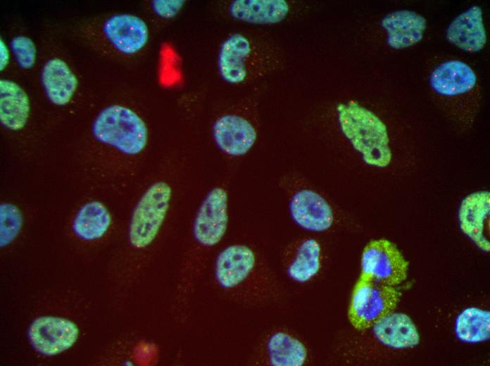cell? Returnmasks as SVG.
<instances>
[{"mask_svg": "<svg viewBox=\"0 0 490 366\" xmlns=\"http://www.w3.org/2000/svg\"><path fill=\"white\" fill-rule=\"evenodd\" d=\"M111 215L107 208L97 201L84 204L73 220L75 234L85 241L101 238L111 225Z\"/></svg>", "mask_w": 490, "mask_h": 366, "instance_id": "cell-22", "label": "cell"}, {"mask_svg": "<svg viewBox=\"0 0 490 366\" xmlns=\"http://www.w3.org/2000/svg\"><path fill=\"white\" fill-rule=\"evenodd\" d=\"M373 327L376 338L383 344L396 348H406L418 344L419 333L411 319L403 313H390Z\"/></svg>", "mask_w": 490, "mask_h": 366, "instance_id": "cell-21", "label": "cell"}, {"mask_svg": "<svg viewBox=\"0 0 490 366\" xmlns=\"http://www.w3.org/2000/svg\"><path fill=\"white\" fill-rule=\"evenodd\" d=\"M340 128L353 148L370 165L384 168L391 160L384 123L372 111L356 101L337 107Z\"/></svg>", "mask_w": 490, "mask_h": 366, "instance_id": "cell-3", "label": "cell"}, {"mask_svg": "<svg viewBox=\"0 0 490 366\" xmlns=\"http://www.w3.org/2000/svg\"><path fill=\"white\" fill-rule=\"evenodd\" d=\"M211 135L217 149L224 155L238 158L246 155L257 139V130L244 115L225 113L211 125Z\"/></svg>", "mask_w": 490, "mask_h": 366, "instance_id": "cell-8", "label": "cell"}, {"mask_svg": "<svg viewBox=\"0 0 490 366\" xmlns=\"http://www.w3.org/2000/svg\"><path fill=\"white\" fill-rule=\"evenodd\" d=\"M78 336L79 329L75 322L55 316L37 317L28 329L32 348L46 356L56 355L70 348Z\"/></svg>", "mask_w": 490, "mask_h": 366, "instance_id": "cell-9", "label": "cell"}, {"mask_svg": "<svg viewBox=\"0 0 490 366\" xmlns=\"http://www.w3.org/2000/svg\"><path fill=\"white\" fill-rule=\"evenodd\" d=\"M490 194L489 191H478L467 196L459 210L460 226L481 249L489 251V220Z\"/></svg>", "mask_w": 490, "mask_h": 366, "instance_id": "cell-13", "label": "cell"}, {"mask_svg": "<svg viewBox=\"0 0 490 366\" xmlns=\"http://www.w3.org/2000/svg\"><path fill=\"white\" fill-rule=\"evenodd\" d=\"M227 8L232 18L259 25L279 23L289 12V5L283 0H235Z\"/></svg>", "mask_w": 490, "mask_h": 366, "instance_id": "cell-19", "label": "cell"}, {"mask_svg": "<svg viewBox=\"0 0 490 366\" xmlns=\"http://www.w3.org/2000/svg\"><path fill=\"white\" fill-rule=\"evenodd\" d=\"M103 32L116 51L127 56L142 51L149 39L146 23L141 18L130 13H118L107 18Z\"/></svg>", "mask_w": 490, "mask_h": 366, "instance_id": "cell-11", "label": "cell"}, {"mask_svg": "<svg viewBox=\"0 0 490 366\" xmlns=\"http://www.w3.org/2000/svg\"><path fill=\"white\" fill-rule=\"evenodd\" d=\"M266 365L272 366H302L308 358L304 343L292 333L278 329L266 339L263 347Z\"/></svg>", "mask_w": 490, "mask_h": 366, "instance_id": "cell-16", "label": "cell"}, {"mask_svg": "<svg viewBox=\"0 0 490 366\" xmlns=\"http://www.w3.org/2000/svg\"><path fill=\"white\" fill-rule=\"evenodd\" d=\"M381 24L387 32L388 44L395 49L410 47L420 42L427 27L423 16L408 10L388 13Z\"/></svg>", "mask_w": 490, "mask_h": 366, "instance_id": "cell-14", "label": "cell"}, {"mask_svg": "<svg viewBox=\"0 0 490 366\" xmlns=\"http://www.w3.org/2000/svg\"><path fill=\"white\" fill-rule=\"evenodd\" d=\"M41 81L48 99L54 105H67L73 99L78 80L62 59H49L42 70Z\"/></svg>", "mask_w": 490, "mask_h": 366, "instance_id": "cell-17", "label": "cell"}, {"mask_svg": "<svg viewBox=\"0 0 490 366\" xmlns=\"http://www.w3.org/2000/svg\"><path fill=\"white\" fill-rule=\"evenodd\" d=\"M92 134L96 141L127 158L139 156L149 137L144 119L134 110L121 104L110 105L98 114L92 125Z\"/></svg>", "mask_w": 490, "mask_h": 366, "instance_id": "cell-4", "label": "cell"}, {"mask_svg": "<svg viewBox=\"0 0 490 366\" xmlns=\"http://www.w3.org/2000/svg\"><path fill=\"white\" fill-rule=\"evenodd\" d=\"M258 252L250 245L234 243L222 248L214 262L218 286L233 296L262 298L272 288L269 276Z\"/></svg>", "mask_w": 490, "mask_h": 366, "instance_id": "cell-2", "label": "cell"}, {"mask_svg": "<svg viewBox=\"0 0 490 366\" xmlns=\"http://www.w3.org/2000/svg\"><path fill=\"white\" fill-rule=\"evenodd\" d=\"M229 191L223 182L203 189L195 209L184 263L202 265L223 239L229 223Z\"/></svg>", "mask_w": 490, "mask_h": 366, "instance_id": "cell-1", "label": "cell"}, {"mask_svg": "<svg viewBox=\"0 0 490 366\" xmlns=\"http://www.w3.org/2000/svg\"><path fill=\"white\" fill-rule=\"evenodd\" d=\"M11 48L18 65L23 69L32 68L37 59V48L28 37L20 35L11 41Z\"/></svg>", "mask_w": 490, "mask_h": 366, "instance_id": "cell-25", "label": "cell"}, {"mask_svg": "<svg viewBox=\"0 0 490 366\" xmlns=\"http://www.w3.org/2000/svg\"><path fill=\"white\" fill-rule=\"evenodd\" d=\"M23 224L20 210L15 205L3 203L0 206V245L10 244L18 235Z\"/></svg>", "mask_w": 490, "mask_h": 366, "instance_id": "cell-24", "label": "cell"}, {"mask_svg": "<svg viewBox=\"0 0 490 366\" xmlns=\"http://www.w3.org/2000/svg\"><path fill=\"white\" fill-rule=\"evenodd\" d=\"M477 82L476 75L464 62L451 60L441 63L431 73L429 84L438 94L456 96L471 91Z\"/></svg>", "mask_w": 490, "mask_h": 366, "instance_id": "cell-18", "label": "cell"}, {"mask_svg": "<svg viewBox=\"0 0 490 366\" xmlns=\"http://www.w3.org/2000/svg\"><path fill=\"white\" fill-rule=\"evenodd\" d=\"M446 38L453 44L467 52L482 50L486 42L482 11L473 6L458 15L448 25Z\"/></svg>", "mask_w": 490, "mask_h": 366, "instance_id": "cell-15", "label": "cell"}, {"mask_svg": "<svg viewBox=\"0 0 490 366\" xmlns=\"http://www.w3.org/2000/svg\"><path fill=\"white\" fill-rule=\"evenodd\" d=\"M253 42L241 33L227 37L221 44L217 66L220 77L230 84H238L252 76L260 61Z\"/></svg>", "mask_w": 490, "mask_h": 366, "instance_id": "cell-7", "label": "cell"}, {"mask_svg": "<svg viewBox=\"0 0 490 366\" xmlns=\"http://www.w3.org/2000/svg\"><path fill=\"white\" fill-rule=\"evenodd\" d=\"M10 54L5 42L0 39V70H4L9 63Z\"/></svg>", "mask_w": 490, "mask_h": 366, "instance_id": "cell-27", "label": "cell"}, {"mask_svg": "<svg viewBox=\"0 0 490 366\" xmlns=\"http://www.w3.org/2000/svg\"><path fill=\"white\" fill-rule=\"evenodd\" d=\"M408 265L396 246L384 239L370 241L361 255V274L391 286L406 279Z\"/></svg>", "mask_w": 490, "mask_h": 366, "instance_id": "cell-6", "label": "cell"}, {"mask_svg": "<svg viewBox=\"0 0 490 366\" xmlns=\"http://www.w3.org/2000/svg\"><path fill=\"white\" fill-rule=\"evenodd\" d=\"M185 2L184 0H153L151 6L156 15L169 20L180 13Z\"/></svg>", "mask_w": 490, "mask_h": 366, "instance_id": "cell-26", "label": "cell"}, {"mask_svg": "<svg viewBox=\"0 0 490 366\" xmlns=\"http://www.w3.org/2000/svg\"><path fill=\"white\" fill-rule=\"evenodd\" d=\"M401 294L394 287L360 273L352 292L348 316L358 330L371 328L394 312Z\"/></svg>", "mask_w": 490, "mask_h": 366, "instance_id": "cell-5", "label": "cell"}, {"mask_svg": "<svg viewBox=\"0 0 490 366\" xmlns=\"http://www.w3.org/2000/svg\"><path fill=\"white\" fill-rule=\"evenodd\" d=\"M289 209L294 222L306 231L322 232L329 229L334 222L333 210L329 203L310 189H301L292 194Z\"/></svg>", "mask_w": 490, "mask_h": 366, "instance_id": "cell-10", "label": "cell"}, {"mask_svg": "<svg viewBox=\"0 0 490 366\" xmlns=\"http://www.w3.org/2000/svg\"><path fill=\"white\" fill-rule=\"evenodd\" d=\"M456 332L460 340L466 342L488 340L490 336L489 312L474 307L463 310L456 320Z\"/></svg>", "mask_w": 490, "mask_h": 366, "instance_id": "cell-23", "label": "cell"}, {"mask_svg": "<svg viewBox=\"0 0 490 366\" xmlns=\"http://www.w3.org/2000/svg\"><path fill=\"white\" fill-rule=\"evenodd\" d=\"M30 112L29 96L16 82L7 79L0 80V121L12 131L22 130Z\"/></svg>", "mask_w": 490, "mask_h": 366, "instance_id": "cell-20", "label": "cell"}, {"mask_svg": "<svg viewBox=\"0 0 490 366\" xmlns=\"http://www.w3.org/2000/svg\"><path fill=\"white\" fill-rule=\"evenodd\" d=\"M284 268L288 278L297 284L314 279L322 267V247L313 237L299 239L286 251Z\"/></svg>", "mask_w": 490, "mask_h": 366, "instance_id": "cell-12", "label": "cell"}]
</instances>
